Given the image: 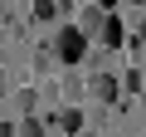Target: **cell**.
Instances as JSON below:
<instances>
[{"instance_id":"30bf717a","label":"cell","mask_w":146,"mask_h":137,"mask_svg":"<svg viewBox=\"0 0 146 137\" xmlns=\"http://www.w3.org/2000/svg\"><path fill=\"white\" fill-rule=\"evenodd\" d=\"M141 88H146V74H141Z\"/></svg>"},{"instance_id":"277c9868","label":"cell","mask_w":146,"mask_h":137,"mask_svg":"<svg viewBox=\"0 0 146 137\" xmlns=\"http://www.w3.org/2000/svg\"><path fill=\"white\" fill-rule=\"evenodd\" d=\"M98 39H102V44H107V49H122V39H127V30H122V20H117V15H112V20H107V30H102V34H98Z\"/></svg>"},{"instance_id":"6da1fadb","label":"cell","mask_w":146,"mask_h":137,"mask_svg":"<svg viewBox=\"0 0 146 137\" xmlns=\"http://www.w3.org/2000/svg\"><path fill=\"white\" fill-rule=\"evenodd\" d=\"M54 54H58L63 64H83V54H88V34H83L78 25H63L58 39H54Z\"/></svg>"},{"instance_id":"3957f363","label":"cell","mask_w":146,"mask_h":137,"mask_svg":"<svg viewBox=\"0 0 146 137\" xmlns=\"http://www.w3.org/2000/svg\"><path fill=\"white\" fill-rule=\"evenodd\" d=\"M93 98L112 103V98H117V79H112V74H93Z\"/></svg>"},{"instance_id":"7a4b0ae2","label":"cell","mask_w":146,"mask_h":137,"mask_svg":"<svg viewBox=\"0 0 146 137\" xmlns=\"http://www.w3.org/2000/svg\"><path fill=\"white\" fill-rule=\"evenodd\" d=\"M107 20H112V15H107L102 5H93V10H83V20H78V30H83V34H102V30H107Z\"/></svg>"},{"instance_id":"9c48e42d","label":"cell","mask_w":146,"mask_h":137,"mask_svg":"<svg viewBox=\"0 0 146 137\" xmlns=\"http://www.w3.org/2000/svg\"><path fill=\"white\" fill-rule=\"evenodd\" d=\"M0 98H5V74H0Z\"/></svg>"},{"instance_id":"ba28073f","label":"cell","mask_w":146,"mask_h":137,"mask_svg":"<svg viewBox=\"0 0 146 137\" xmlns=\"http://www.w3.org/2000/svg\"><path fill=\"white\" fill-rule=\"evenodd\" d=\"M0 137H20V127H10V122H0Z\"/></svg>"},{"instance_id":"5b68a950","label":"cell","mask_w":146,"mask_h":137,"mask_svg":"<svg viewBox=\"0 0 146 137\" xmlns=\"http://www.w3.org/2000/svg\"><path fill=\"white\" fill-rule=\"evenodd\" d=\"M15 108H20L25 118H34V93H29V88H25V93H15Z\"/></svg>"},{"instance_id":"8992f818","label":"cell","mask_w":146,"mask_h":137,"mask_svg":"<svg viewBox=\"0 0 146 137\" xmlns=\"http://www.w3.org/2000/svg\"><path fill=\"white\" fill-rule=\"evenodd\" d=\"M20 137H44V122H39V118H25V122H20Z\"/></svg>"},{"instance_id":"52a82bcc","label":"cell","mask_w":146,"mask_h":137,"mask_svg":"<svg viewBox=\"0 0 146 137\" xmlns=\"http://www.w3.org/2000/svg\"><path fill=\"white\" fill-rule=\"evenodd\" d=\"M34 15L39 20H54V0H34Z\"/></svg>"}]
</instances>
